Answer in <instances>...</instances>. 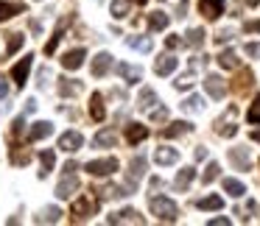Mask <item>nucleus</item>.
Here are the masks:
<instances>
[{"mask_svg":"<svg viewBox=\"0 0 260 226\" xmlns=\"http://www.w3.org/2000/svg\"><path fill=\"white\" fill-rule=\"evenodd\" d=\"M154 162L157 165H176L179 162V151L176 148H168V145H159L154 151Z\"/></svg>","mask_w":260,"mask_h":226,"instance_id":"obj_10","label":"nucleus"},{"mask_svg":"<svg viewBox=\"0 0 260 226\" xmlns=\"http://www.w3.org/2000/svg\"><path fill=\"white\" fill-rule=\"evenodd\" d=\"M95 207H98V204L92 201L90 196H81L79 201L73 204V209H70V212L76 215V220H84V218H90V215L95 212Z\"/></svg>","mask_w":260,"mask_h":226,"instance_id":"obj_7","label":"nucleus"},{"mask_svg":"<svg viewBox=\"0 0 260 226\" xmlns=\"http://www.w3.org/2000/svg\"><path fill=\"white\" fill-rule=\"evenodd\" d=\"M109 223H146V220H143V215L137 212V209H132V207H126V209H120V212H115V215H109Z\"/></svg>","mask_w":260,"mask_h":226,"instance_id":"obj_4","label":"nucleus"},{"mask_svg":"<svg viewBox=\"0 0 260 226\" xmlns=\"http://www.w3.org/2000/svg\"><path fill=\"white\" fill-rule=\"evenodd\" d=\"M115 70H118V76H123L129 84H135V81L143 79L140 67H132V64H126V62H118V64H115Z\"/></svg>","mask_w":260,"mask_h":226,"instance_id":"obj_19","label":"nucleus"},{"mask_svg":"<svg viewBox=\"0 0 260 226\" xmlns=\"http://www.w3.org/2000/svg\"><path fill=\"white\" fill-rule=\"evenodd\" d=\"M165 45H168V51H176V48L182 45V40H179V36H168V40H165Z\"/></svg>","mask_w":260,"mask_h":226,"instance_id":"obj_45","label":"nucleus"},{"mask_svg":"<svg viewBox=\"0 0 260 226\" xmlns=\"http://www.w3.org/2000/svg\"><path fill=\"white\" fill-rule=\"evenodd\" d=\"M243 28H246L249 34H260V20H249V23L243 25Z\"/></svg>","mask_w":260,"mask_h":226,"instance_id":"obj_43","label":"nucleus"},{"mask_svg":"<svg viewBox=\"0 0 260 226\" xmlns=\"http://www.w3.org/2000/svg\"><path fill=\"white\" fill-rule=\"evenodd\" d=\"M246 6H249V9H254V6H260V0H246Z\"/></svg>","mask_w":260,"mask_h":226,"instance_id":"obj_52","label":"nucleus"},{"mask_svg":"<svg viewBox=\"0 0 260 226\" xmlns=\"http://www.w3.org/2000/svg\"><path fill=\"white\" fill-rule=\"evenodd\" d=\"M143 176H146V159L135 157V159H132V165H129V184L137 187V181H140Z\"/></svg>","mask_w":260,"mask_h":226,"instance_id":"obj_15","label":"nucleus"},{"mask_svg":"<svg viewBox=\"0 0 260 226\" xmlns=\"http://www.w3.org/2000/svg\"><path fill=\"white\" fill-rule=\"evenodd\" d=\"M168 23H171V20H168V14H165V12H154L151 17H148V28H151V31H165V28H168Z\"/></svg>","mask_w":260,"mask_h":226,"instance_id":"obj_26","label":"nucleus"},{"mask_svg":"<svg viewBox=\"0 0 260 226\" xmlns=\"http://www.w3.org/2000/svg\"><path fill=\"white\" fill-rule=\"evenodd\" d=\"M53 162H56V157H53V151H51V148H45V151L40 154V165H42V170H40V179H45V176L53 170Z\"/></svg>","mask_w":260,"mask_h":226,"instance_id":"obj_25","label":"nucleus"},{"mask_svg":"<svg viewBox=\"0 0 260 226\" xmlns=\"http://www.w3.org/2000/svg\"><path fill=\"white\" fill-rule=\"evenodd\" d=\"M207 226H230V218H213Z\"/></svg>","mask_w":260,"mask_h":226,"instance_id":"obj_46","label":"nucleus"},{"mask_svg":"<svg viewBox=\"0 0 260 226\" xmlns=\"http://www.w3.org/2000/svg\"><path fill=\"white\" fill-rule=\"evenodd\" d=\"M252 140H254V142H260V131H252Z\"/></svg>","mask_w":260,"mask_h":226,"instance_id":"obj_53","label":"nucleus"},{"mask_svg":"<svg viewBox=\"0 0 260 226\" xmlns=\"http://www.w3.org/2000/svg\"><path fill=\"white\" fill-rule=\"evenodd\" d=\"M190 87H193V76H190V73L182 76V79L176 81V90H190Z\"/></svg>","mask_w":260,"mask_h":226,"instance_id":"obj_41","label":"nucleus"},{"mask_svg":"<svg viewBox=\"0 0 260 226\" xmlns=\"http://www.w3.org/2000/svg\"><path fill=\"white\" fill-rule=\"evenodd\" d=\"M148 207H151V212L157 215L159 220H165V223H174V220L179 218V207H176V201H171L168 196H154L151 201H148Z\"/></svg>","mask_w":260,"mask_h":226,"instance_id":"obj_1","label":"nucleus"},{"mask_svg":"<svg viewBox=\"0 0 260 226\" xmlns=\"http://www.w3.org/2000/svg\"><path fill=\"white\" fill-rule=\"evenodd\" d=\"M135 3H137V6H146V3H148V0H135Z\"/></svg>","mask_w":260,"mask_h":226,"instance_id":"obj_54","label":"nucleus"},{"mask_svg":"<svg viewBox=\"0 0 260 226\" xmlns=\"http://www.w3.org/2000/svg\"><path fill=\"white\" fill-rule=\"evenodd\" d=\"M129 14V0H112V17L123 20Z\"/></svg>","mask_w":260,"mask_h":226,"instance_id":"obj_35","label":"nucleus"},{"mask_svg":"<svg viewBox=\"0 0 260 226\" xmlns=\"http://www.w3.org/2000/svg\"><path fill=\"white\" fill-rule=\"evenodd\" d=\"M23 12H25V3H6V0H0V23H6L14 14H23Z\"/></svg>","mask_w":260,"mask_h":226,"instance_id":"obj_16","label":"nucleus"},{"mask_svg":"<svg viewBox=\"0 0 260 226\" xmlns=\"http://www.w3.org/2000/svg\"><path fill=\"white\" fill-rule=\"evenodd\" d=\"M218 162H210L207 165V170H204V176H202V181H204V184H210V181H215V179H218Z\"/></svg>","mask_w":260,"mask_h":226,"instance_id":"obj_38","label":"nucleus"},{"mask_svg":"<svg viewBox=\"0 0 260 226\" xmlns=\"http://www.w3.org/2000/svg\"><path fill=\"white\" fill-rule=\"evenodd\" d=\"M193 179H196V170H193V168H182L179 173H176V179H174V187H176V190H187Z\"/></svg>","mask_w":260,"mask_h":226,"instance_id":"obj_23","label":"nucleus"},{"mask_svg":"<svg viewBox=\"0 0 260 226\" xmlns=\"http://www.w3.org/2000/svg\"><path fill=\"white\" fill-rule=\"evenodd\" d=\"M246 56L260 59V42H249V45H246Z\"/></svg>","mask_w":260,"mask_h":226,"instance_id":"obj_42","label":"nucleus"},{"mask_svg":"<svg viewBox=\"0 0 260 226\" xmlns=\"http://www.w3.org/2000/svg\"><path fill=\"white\" fill-rule=\"evenodd\" d=\"M246 120L252 126H257L260 123V98H254V103L249 106V112H246Z\"/></svg>","mask_w":260,"mask_h":226,"instance_id":"obj_36","label":"nucleus"},{"mask_svg":"<svg viewBox=\"0 0 260 226\" xmlns=\"http://www.w3.org/2000/svg\"><path fill=\"white\" fill-rule=\"evenodd\" d=\"M81 90H84V87H81V81H76V79H62L59 81V95H64V98L79 95Z\"/></svg>","mask_w":260,"mask_h":226,"instance_id":"obj_20","label":"nucleus"},{"mask_svg":"<svg viewBox=\"0 0 260 226\" xmlns=\"http://www.w3.org/2000/svg\"><path fill=\"white\" fill-rule=\"evenodd\" d=\"M84 56H87V53L81 51V48H76V51H70V53H64V56H62V67L64 70H79L81 64H84Z\"/></svg>","mask_w":260,"mask_h":226,"instance_id":"obj_14","label":"nucleus"},{"mask_svg":"<svg viewBox=\"0 0 260 226\" xmlns=\"http://www.w3.org/2000/svg\"><path fill=\"white\" fill-rule=\"evenodd\" d=\"M204 157H207V148L199 145V148H196V159H204Z\"/></svg>","mask_w":260,"mask_h":226,"instance_id":"obj_51","label":"nucleus"},{"mask_svg":"<svg viewBox=\"0 0 260 226\" xmlns=\"http://www.w3.org/2000/svg\"><path fill=\"white\" fill-rule=\"evenodd\" d=\"M9 95V84H6V79H0V98H6Z\"/></svg>","mask_w":260,"mask_h":226,"instance_id":"obj_48","label":"nucleus"},{"mask_svg":"<svg viewBox=\"0 0 260 226\" xmlns=\"http://www.w3.org/2000/svg\"><path fill=\"white\" fill-rule=\"evenodd\" d=\"M235 131H238V126H218V134H224V137H232V134H235Z\"/></svg>","mask_w":260,"mask_h":226,"instance_id":"obj_44","label":"nucleus"},{"mask_svg":"<svg viewBox=\"0 0 260 226\" xmlns=\"http://www.w3.org/2000/svg\"><path fill=\"white\" fill-rule=\"evenodd\" d=\"M34 109H37V101H34V98H28V101H25V112H34Z\"/></svg>","mask_w":260,"mask_h":226,"instance_id":"obj_50","label":"nucleus"},{"mask_svg":"<svg viewBox=\"0 0 260 226\" xmlns=\"http://www.w3.org/2000/svg\"><path fill=\"white\" fill-rule=\"evenodd\" d=\"M230 162L235 165L238 170H249V154H246V148H230Z\"/></svg>","mask_w":260,"mask_h":226,"instance_id":"obj_22","label":"nucleus"},{"mask_svg":"<svg viewBox=\"0 0 260 226\" xmlns=\"http://www.w3.org/2000/svg\"><path fill=\"white\" fill-rule=\"evenodd\" d=\"M81 145H84V137H81L79 131H64V134L59 137V148L68 151V154H76Z\"/></svg>","mask_w":260,"mask_h":226,"instance_id":"obj_6","label":"nucleus"},{"mask_svg":"<svg viewBox=\"0 0 260 226\" xmlns=\"http://www.w3.org/2000/svg\"><path fill=\"white\" fill-rule=\"evenodd\" d=\"M84 170H87L90 176H98V179H101V176H109V173H115V170H118V159H115V157L92 159V162L84 165Z\"/></svg>","mask_w":260,"mask_h":226,"instance_id":"obj_2","label":"nucleus"},{"mask_svg":"<svg viewBox=\"0 0 260 226\" xmlns=\"http://www.w3.org/2000/svg\"><path fill=\"white\" fill-rule=\"evenodd\" d=\"M115 142H118V134H115L112 129H104V131H98V134L92 137V145L95 148H112Z\"/></svg>","mask_w":260,"mask_h":226,"instance_id":"obj_18","label":"nucleus"},{"mask_svg":"<svg viewBox=\"0 0 260 226\" xmlns=\"http://www.w3.org/2000/svg\"><path fill=\"white\" fill-rule=\"evenodd\" d=\"M148 137V129L143 123H132L129 129H126V140L132 142V145H137V142H143Z\"/></svg>","mask_w":260,"mask_h":226,"instance_id":"obj_21","label":"nucleus"},{"mask_svg":"<svg viewBox=\"0 0 260 226\" xmlns=\"http://www.w3.org/2000/svg\"><path fill=\"white\" fill-rule=\"evenodd\" d=\"M62 218V212H59V207H45V212L40 215V223H56V220Z\"/></svg>","mask_w":260,"mask_h":226,"instance_id":"obj_34","label":"nucleus"},{"mask_svg":"<svg viewBox=\"0 0 260 226\" xmlns=\"http://www.w3.org/2000/svg\"><path fill=\"white\" fill-rule=\"evenodd\" d=\"M151 120H157V123H165V120H168V109H165V106L154 109V112H151Z\"/></svg>","mask_w":260,"mask_h":226,"instance_id":"obj_40","label":"nucleus"},{"mask_svg":"<svg viewBox=\"0 0 260 226\" xmlns=\"http://www.w3.org/2000/svg\"><path fill=\"white\" fill-rule=\"evenodd\" d=\"M204 106V101H202V95H190L185 103H182V109H187V112H199V109Z\"/></svg>","mask_w":260,"mask_h":226,"instance_id":"obj_37","label":"nucleus"},{"mask_svg":"<svg viewBox=\"0 0 260 226\" xmlns=\"http://www.w3.org/2000/svg\"><path fill=\"white\" fill-rule=\"evenodd\" d=\"M70 23V20L68 17H64V20H59V25H56V31H53V36H51V42H48V45H45V53H48V56H51V53L53 51H56V45H59V40H62V31H64V25H68Z\"/></svg>","mask_w":260,"mask_h":226,"instance_id":"obj_28","label":"nucleus"},{"mask_svg":"<svg viewBox=\"0 0 260 226\" xmlns=\"http://www.w3.org/2000/svg\"><path fill=\"white\" fill-rule=\"evenodd\" d=\"M76 190H79V176H76V173H64V179L56 184V196L59 198H70Z\"/></svg>","mask_w":260,"mask_h":226,"instance_id":"obj_8","label":"nucleus"},{"mask_svg":"<svg viewBox=\"0 0 260 226\" xmlns=\"http://www.w3.org/2000/svg\"><path fill=\"white\" fill-rule=\"evenodd\" d=\"M154 103H157V92L146 87V90L140 92V98H137V106H140V109H151Z\"/></svg>","mask_w":260,"mask_h":226,"instance_id":"obj_32","label":"nucleus"},{"mask_svg":"<svg viewBox=\"0 0 260 226\" xmlns=\"http://www.w3.org/2000/svg\"><path fill=\"white\" fill-rule=\"evenodd\" d=\"M109 67H112V56H109V53H98V56L92 59V64H90V70H92V76H95V79L107 76Z\"/></svg>","mask_w":260,"mask_h":226,"instance_id":"obj_11","label":"nucleus"},{"mask_svg":"<svg viewBox=\"0 0 260 226\" xmlns=\"http://www.w3.org/2000/svg\"><path fill=\"white\" fill-rule=\"evenodd\" d=\"M224 190L230 193L232 198H241L243 193H246V187H243V181H238V179H224Z\"/></svg>","mask_w":260,"mask_h":226,"instance_id":"obj_31","label":"nucleus"},{"mask_svg":"<svg viewBox=\"0 0 260 226\" xmlns=\"http://www.w3.org/2000/svg\"><path fill=\"white\" fill-rule=\"evenodd\" d=\"M176 64H179V59L171 56V53H165V56L157 59V64H154V73L157 76H171L176 70Z\"/></svg>","mask_w":260,"mask_h":226,"instance_id":"obj_12","label":"nucleus"},{"mask_svg":"<svg viewBox=\"0 0 260 226\" xmlns=\"http://www.w3.org/2000/svg\"><path fill=\"white\" fill-rule=\"evenodd\" d=\"M190 129H193V126L187 123V120H179V123H171L168 129H162V137H168V140H171V137H182V134H187Z\"/></svg>","mask_w":260,"mask_h":226,"instance_id":"obj_24","label":"nucleus"},{"mask_svg":"<svg viewBox=\"0 0 260 226\" xmlns=\"http://www.w3.org/2000/svg\"><path fill=\"white\" fill-rule=\"evenodd\" d=\"M185 42L190 48H202L204 45V31L202 28H190V31H187V36H185Z\"/></svg>","mask_w":260,"mask_h":226,"instance_id":"obj_33","label":"nucleus"},{"mask_svg":"<svg viewBox=\"0 0 260 226\" xmlns=\"http://www.w3.org/2000/svg\"><path fill=\"white\" fill-rule=\"evenodd\" d=\"M226 40H230V31H221V34L218 36H215V42H221V45H224V42Z\"/></svg>","mask_w":260,"mask_h":226,"instance_id":"obj_49","label":"nucleus"},{"mask_svg":"<svg viewBox=\"0 0 260 226\" xmlns=\"http://www.w3.org/2000/svg\"><path fill=\"white\" fill-rule=\"evenodd\" d=\"M224 0H199V12L204 14L207 20H218L224 14Z\"/></svg>","mask_w":260,"mask_h":226,"instance_id":"obj_5","label":"nucleus"},{"mask_svg":"<svg viewBox=\"0 0 260 226\" xmlns=\"http://www.w3.org/2000/svg\"><path fill=\"white\" fill-rule=\"evenodd\" d=\"M23 40H25L23 34H12V36H9V48H6V53H17L20 48H23Z\"/></svg>","mask_w":260,"mask_h":226,"instance_id":"obj_39","label":"nucleus"},{"mask_svg":"<svg viewBox=\"0 0 260 226\" xmlns=\"http://www.w3.org/2000/svg\"><path fill=\"white\" fill-rule=\"evenodd\" d=\"M23 126H25V118L20 115V118L14 120V134H20V131H23Z\"/></svg>","mask_w":260,"mask_h":226,"instance_id":"obj_47","label":"nucleus"},{"mask_svg":"<svg viewBox=\"0 0 260 226\" xmlns=\"http://www.w3.org/2000/svg\"><path fill=\"white\" fill-rule=\"evenodd\" d=\"M196 207L204 209V212H207V209H221L224 207V198L221 196H207V198H202V201H196Z\"/></svg>","mask_w":260,"mask_h":226,"instance_id":"obj_30","label":"nucleus"},{"mask_svg":"<svg viewBox=\"0 0 260 226\" xmlns=\"http://www.w3.org/2000/svg\"><path fill=\"white\" fill-rule=\"evenodd\" d=\"M31 67H34V56H31V53H25V56H23V59H20V62L12 67V79L17 81V87H23L25 81H28Z\"/></svg>","mask_w":260,"mask_h":226,"instance_id":"obj_3","label":"nucleus"},{"mask_svg":"<svg viewBox=\"0 0 260 226\" xmlns=\"http://www.w3.org/2000/svg\"><path fill=\"white\" fill-rule=\"evenodd\" d=\"M218 64H221L224 70H235L241 62H238V53H235V51H221V53H218Z\"/></svg>","mask_w":260,"mask_h":226,"instance_id":"obj_27","label":"nucleus"},{"mask_svg":"<svg viewBox=\"0 0 260 226\" xmlns=\"http://www.w3.org/2000/svg\"><path fill=\"white\" fill-rule=\"evenodd\" d=\"M90 118L95 120V123H101V120L107 118V109H104V98L98 95V92H92V98H90Z\"/></svg>","mask_w":260,"mask_h":226,"instance_id":"obj_17","label":"nucleus"},{"mask_svg":"<svg viewBox=\"0 0 260 226\" xmlns=\"http://www.w3.org/2000/svg\"><path fill=\"white\" fill-rule=\"evenodd\" d=\"M126 45H129L132 51H143V53L151 51V40H148V36H129V40H126Z\"/></svg>","mask_w":260,"mask_h":226,"instance_id":"obj_29","label":"nucleus"},{"mask_svg":"<svg viewBox=\"0 0 260 226\" xmlns=\"http://www.w3.org/2000/svg\"><path fill=\"white\" fill-rule=\"evenodd\" d=\"M51 134H53V123H48V120H40V123L31 126L28 140H31V142H40V140H45V137H51Z\"/></svg>","mask_w":260,"mask_h":226,"instance_id":"obj_13","label":"nucleus"},{"mask_svg":"<svg viewBox=\"0 0 260 226\" xmlns=\"http://www.w3.org/2000/svg\"><path fill=\"white\" fill-rule=\"evenodd\" d=\"M204 90H207L210 98H224L226 84H224V79H221V76H207V79H204Z\"/></svg>","mask_w":260,"mask_h":226,"instance_id":"obj_9","label":"nucleus"}]
</instances>
